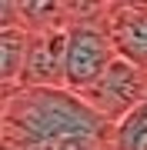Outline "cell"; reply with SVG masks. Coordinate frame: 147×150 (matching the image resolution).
Returning a JSON list of instances; mask_svg holds the SVG:
<instances>
[{
    "label": "cell",
    "mask_w": 147,
    "mask_h": 150,
    "mask_svg": "<svg viewBox=\"0 0 147 150\" xmlns=\"http://www.w3.org/2000/svg\"><path fill=\"white\" fill-rule=\"evenodd\" d=\"M114 127L74 90H4V147L107 144Z\"/></svg>",
    "instance_id": "cell-1"
},
{
    "label": "cell",
    "mask_w": 147,
    "mask_h": 150,
    "mask_svg": "<svg viewBox=\"0 0 147 150\" xmlns=\"http://www.w3.org/2000/svg\"><path fill=\"white\" fill-rule=\"evenodd\" d=\"M77 97L94 113H100L110 127H117L120 120H127L147 100V70H141V67H134V64L117 57L87 90H80Z\"/></svg>",
    "instance_id": "cell-2"
},
{
    "label": "cell",
    "mask_w": 147,
    "mask_h": 150,
    "mask_svg": "<svg viewBox=\"0 0 147 150\" xmlns=\"http://www.w3.org/2000/svg\"><path fill=\"white\" fill-rule=\"evenodd\" d=\"M67 43H70V30L67 27L33 33L20 87H30V90H67Z\"/></svg>",
    "instance_id": "cell-3"
},
{
    "label": "cell",
    "mask_w": 147,
    "mask_h": 150,
    "mask_svg": "<svg viewBox=\"0 0 147 150\" xmlns=\"http://www.w3.org/2000/svg\"><path fill=\"white\" fill-rule=\"evenodd\" d=\"M107 30L117 57L147 70V4H110Z\"/></svg>",
    "instance_id": "cell-4"
},
{
    "label": "cell",
    "mask_w": 147,
    "mask_h": 150,
    "mask_svg": "<svg viewBox=\"0 0 147 150\" xmlns=\"http://www.w3.org/2000/svg\"><path fill=\"white\" fill-rule=\"evenodd\" d=\"M27 50H30V33L23 27L4 23L0 27V80L4 90H17L27 67Z\"/></svg>",
    "instance_id": "cell-5"
},
{
    "label": "cell",
    "mask_w": 147,
    "mask_h": 150,
    "mask_svg": "<svg viewBox=\"0 0 147 150\" xmlns=\"http://www.w3.org/2000/svg\"><path fill=\"white\" fill-rule=\"evenodd\" d=\"M110 150H147V100L114 127Z\"/></svg>",
    "instance_id": "cell-6"
}]
</instances>
